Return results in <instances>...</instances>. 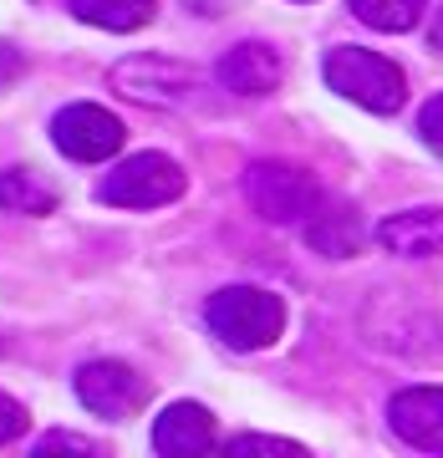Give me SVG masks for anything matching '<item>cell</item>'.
<instances>
[{
	"label": "cell",
	"instance_id": "1",
	"mask_svg": "<svg viewBox=\"0 0 443 458\" xmlns=\"http://www.w3.org/2000/svg\"><path fill=\"white\" fill-rule=\"evenodd\" d=\"M204 316H209L214 336L225 346H234V352H260V346H270L285 331L280 295L260 291V285H225V291H214Z\"/></svg>",
	"mask_w": 443,
	"mask_h": 458
},
{
	"label": "cell",
	"instance_id": "2",
	"mask_svg": "<svg viewBox=\"0 0 443 458\" xmlns=\"http://www.w3.org/2000/svg\"><path fill=\"white\" fill-rule=\"evenodd\" d=\"M327 87L342 92L346 102H357L367 113H397L408 98V82L388 56L367 47H337L327 56Z\"/></svg>",
	"mask_w": 443,
	"mask_h": 458
},
{
	"label": "cell",
	"instance_id": "3",
	"mask_svg": "<svg viewBox=\"0 0 443 458\" xmlns=\"http://www.w3.org/2000/svg\"><path fill=\"white\" fill-rule=\"evenodd\" d=\"M183 168L168 158V153H132L102 179V204H117V209H158V204H174L183 194Z\"/></svg>",
	"mask_w": 443,
	"mask_h": 458
},
{
	"label": "cell",
	"instance_id": "4",
	"mask_svg": "<svg viewBox=\"0 0 443 458\" xmlns=\"http://www.w3.org/2000/svg\"><path fill=\"white\" fill-rule=\"evenodd\" d=\"M245 194L255 204L260 219L270 225H295V219H311L321 204V189L306 168L295 164H255L245 174Z\"/></svg>",
	"mask_w": 443,
	"mask_h": 458
},
{
	"label": "cell",
	"instance_id": "5",
	"mask_svg": "<svg viewBox=\"0 0 443 458\" xmlns=\"http://www.w3.org/2000/svg\"><path fill=\"white\" fill-rule=\"evenodd\" d=\"M123 123H117L107 107L98 102H72L62 113L51 117V143L62 148L66 158H77V164H102V158H113L117 148H123Z\"/></svg>",
	"mask_w": 443,
	"mask_h": 458
},
{
	"label": "cell",
	"instance_id": "6",
	"mask_svg": "<svg viewBox=\"0 0 443 458\" xmlns=\"http://www.w3.org/2000/svg\"><path fill=\"white\" fill-rule=\"evenodd\" d=\"M77 397L87 403V412L117 423L148 403V377H138L128 361H87L77 372Z\"/></svg>",
	"mask_w": 443,
	"mask_h": 458
},
{
	"label": "cell",
	"instance_id": "7",
	"mask_svg": "<svg viewBox=\"0 0 443 458\" xmlns=\"http://www.w3.org/2000/svg\"><path fill=\"white\" fill-rule=\"evenodd\" d=\"M113 87L143 107H179L194 92V72L179 62H164V56H128L113 66Z\"/></svg>",
	"mask_w": 443,
	"mask_h": 458
},
{
	"label": "cell",
	"instance_id": "8",
	"mask_svg": "<svg viewBox=\"0 0 443 458\" xmlns=\"http://www.w3.org/2000/svg\"><path fill=\"white\" fill-rule=\"evenodd\" d=\"M388 423L403 443L423 448V454H443V387H408L393 397Z\"/></svg>",
	"mask_w": 443,
	"mask_h": 458
},
{
	"label": "cell",
	"instance_id": "9",
	"mask_svg": "<svg viewBox=\"0 0 443 458\" xmlns=\"http://www.w3.org/2000/svg\"><path fill=\"white\" fill-rule=\"evenodd\" d=\"M214 418L199 403H168L153 423V448L164 458H199L214 448Z\"/></svg>",
	"mask_w": 443,
	"mask_h": 458
},
{
	"label": "cell",
	"instance_id": "10",
	"mask_svg": "<svg viewBox=\"0 0 443 458\" xmlns=\"http://www.w3.org/2000/svg\"><path fill=\"white\" fill-rule=\"evenodd\" d=\"M280 77H285V66H280V51L265 47V41H240L219 56V82L240 92V98H265V92H276Z\"/></svg>",
	"mask_w": 443,
	"mask_h": 458
},
{
	"label": "cell",
	"instance_id": "11",
	"mask_svg": "<svg viewBox=\"0 0 443 458\" xmlns=\"http://www.w3.org/2000/svg\"><path fill=\"white\" fill-rule=\"evenodd\" d=\"M378 240L388 255H403V260H428V255H443V209H403L388 214L378 225Z\"/></svg>",
	"mask_w": 443,
	"mask_h": 458
},
{
	"label": "cell",
	"instance_id": "12",
	"mask_svg": "<svg viewBox=\"0 0 443 458\" xmlns=\"http://www.w3.org/2000/svg\"><path fill=\"white\" fill-rule=\"evenodd\" d=\"M306 240H311L321 255H331V260L357 255V245H362L357 209H346V204H316V214L306 219Z\"/></svg>",
	"mask_w": 443,
	"mask_h": 458
},
{
	"label": "cell",
	"instance_id": "13",
	"mask_svg": "<svg viewBox=\"0 0 443 458\" xmlns=\"http://www.w3.org/2000/svg\"><path fill=\"white\" fill-rule=\"evenodd\" d=\"M158 11V0H72V16L102 31H138Z\"/></svg>",
	"mask_w": 443,
	"mask_h": 458
},
{
	"label": "cell",
	"instance_id": "14",
	"mask_svg": "<svg viewBox=\"0 0 443 458\" xmlns=\"http://www.w3.org/2000/svg\"><path fill=\"white\" fill-rule=\"evenodd\" d=\"M0 209L5 214H51L56 209V189L41 183L31 168H5L0 174Z\"/></svg>",
	"mask_w": 443,
	"mask_h": 458
},
{
	"label": "cell",
	"instance_id": "15",
	"mask_svg": "<svg viewBox=\"0 0 443 458\" xmlns=\"http://www.w3.org/2000/svg\"><path fill=\"white\" fill-rule=\"evenodd\" d=\"M423 5L428 0H352L357 21H367L372 31H413Z\"/></svg>",
	"mask_w": 443,
	"mask_h": 458
},
{
	"label": "cell",
	"instance_id": "16",
	"mask_svg": "<svg viewBox=\"0 0 443 458\" xmlns=\"http://www.w3.org/2000/svg\"><path fill=\"white\" fill-rule=\"evenodd\" d=\"M225 454H234V458H245V454H285V458H295V454H301V443L265 438V433H240V438L225 443Z\"/></svg>",
	"mask_w": 443,
	"mask_h": 458
},
{
	"label": "cell",
	"instance_id": "17",
	"mask_svg": "<svg viewBox=\"0 0 443 458\" xmlns=\"http://www.w3.org/2000/svg\"><path fill=\"white\" fill-rule=\"evenodd\" d=\"M418 132H423V143L433 148V153H443V92L428 98L423 117H418Z\"/></svg>",
	"mask_w": 443,
	"mask_h": 458
},
{
	"label": "cell",
	"instance_id": "18",
	"mask_svg": "<svg viewBox=\"0 0 443 458\" xmlns=\"http://www.w3.org/2000/svg\"><path fill=\"white\" fill-rule=\"evenodd\" d=\"M26 433V408H21L16 397H5L0 393V443H11Z\"/></svg>",
	"mask_w": 443,
	"mask_h": 458
},
{
	"label": "cell",
	"instance_id": "19",
	"mask_svg": "<svg viewBox=\"0 0 443 458\" xmlns=\"http://www.w3.org/2000/svg\"><path fill=\"white\" fill-rule=\"evenodd\" d=\"M21 72H26V62H21V51L11 47V41H0V92H5V87L16 82Z\"/></svg>",
	"mask_w": 443,
	"mask_h": 458
},
{
	"label": "cell",
	"instance_id": "20",
	"mask_svg": "<svg viewBox=\"0 0 443 458\" xmlns=\"http://www.w3.org/2000/svg\"><path fill=\"white\" fill-rule=\"evenodd\" d=\"M51 448H77V454H92L98 443H87V438H72V433H47V438L36 443V454H51Z\"/></svg>",
	"mask_w": 443,
	"mask_h": 458
},
{
	"label": "cell",
	"instance_id": "21",
	"mask_svg": "<svg viewBox=\"0 0 443 458\" xmlns=\"http://www.w3.org/2000/svg\"><path fill=\"white\" fill-rule=\"evenodd\" d=\"M433 47L443 51V5H439V16H433Z\"/></svg>",
	"mask_w": 443,
	"mask_h": 458
}]
</instances>
